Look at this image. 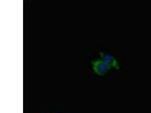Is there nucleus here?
I'll return each mask as SVG.
<instances>
[{
  "label": "nucleus",
  "mask_w": 151,
  "mask_h": 113,
  "mask_svg": "<svg viewBox=\"0 0 151 113\" xmlns=\"http://www.w3.org/2000/svg\"><path fill=\"white\" fill-rule=\"evenodd\" d=\"M93 68L95 73L99 75H103L111 68L102 60H97L92 62Z\"/></svg>",
  "instance_id": "f257e3e1"
},
{
  "label": "nucleus",
  "mask_w": 151,
  "mask_h": 113,
  "mask_svg": "<svg viewBox=\"0 0 151 113\" xmlns=\"http://www.w3.org/2000/svg\"><path fill=\"white\" fill-rule=\"evenodd\" d=\"M99 54L102 61L110 66L111 68H113L117 69L119 68L118 62L114 56L104 52H101Z\"/></svg>",
  "instance_id": "f03ea898"
}]
</instances>
